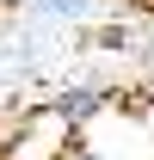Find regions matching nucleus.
<instances>
[{
	"instance_id": "nucleus-1",
	"label": "nucleus",
	"mask_w": 154,
	"mask_h": 160,
	"mask_svg": "<svg viewBox=\"0 0 154 160\" xmlns=\"http://www.w3.org/2000/svg\"><path fill=\"white\" fill-rule=\"evenodd\" d=\"M99 111H111V92H105V86H86V80H80V86H62L56 99H49V117H56L62 129H80V123H93Z\"/></svg>"
},
{
	"instance_id": "nucleus-2",
	"label": "nucleus",
	"mask_w": 154,
	"mask_h": 160,
	"mask_svg": "<svg viewBox=\"0 0 154 160\" xmlns=\"http://www.w3.org/2000/svg\"><path fill=\"white\" fill-rule=\"evenodd\" d=\"M31 6H43V12H56V19H74V12L99 6V0H31Z\"/></svg>"
},
{
	"instance_id": "nucleus-3",
	"label": "nucleus",
	"mask_w": 154,
	"mask_h": 160,
	"mask_svg": "<svg viewBox=\"0 0 154 160\" xmlns=\"http://www.w3.org/2000/svg\"><path fill=\"white\" fill-rule=\"evenodd\" d=\"M56 160H105V154H99V148H86V142H62Z\"/></svg>"
},
{
	"instance_id": "nucleus-4",
	"label": "nucleus",
	"mask_w": 154,
	"mask_h": 160,
	"mask_svg": "<svg viewBox=\"0 0 154 160\" xmlns=\"http://www.w3.org/2000/svg\"><path fill=\"white\" fill-rule=\"evenodd\" d=\"M142 49H148V62H154V19H148V31H142Z\"/></svg>"
}]
</instances>
